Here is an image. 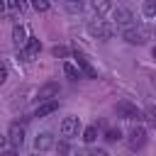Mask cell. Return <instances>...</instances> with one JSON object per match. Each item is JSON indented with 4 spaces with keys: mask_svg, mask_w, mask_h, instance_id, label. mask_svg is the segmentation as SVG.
<instances>
[{
    "mask_svg": "<svg viewBox=\"0 0 156 156\" xmlns=\"http://www.w3.org/2000/svg\"><path fill=\"white\" fill-rule=\"evenodd\" d=\"M88 32H90L93 37H98V39H110V37H112V27H110L100 15L88 22Z\"/></svg>",
    "mask_w": 156,
    "mask_h": 156,
    "instance_id": "cell-1",
    "label": "cell"
},
{
    "mask_svg": "<svg viewBox=\"0 0 156 156\" xmlns=\"http://www.w3.org/2000/svg\"><path fill=\"white\" fill-rule=\"evenodd\" d=\"M112 20H115V24H117L119 29H124V27H132V24H136V20H134L132 10H127L124 5H117V7L112 10Z\"/></svg>",
    "mask_w": 156,
    "mask_h": 156,
    "instance_id": "cell-2",
    "label": "cell"
},
{
    "mask_svg": "<svg viewBox=\"0 0 156 156\" xmlns=\"http://www.w3.org/2000/svg\"><path fill=\"white\" fill-rule=\"evenodd\" d=\"M122 37H124L129 44H144V41L149 39V32H146L144 27L132 24V27H124V29H122Z\"/></svg>",
    "mask_w": 156,
    "mask_h": 156,
    "instance_id": "cell-3",
    "label": "cell"
},
{
    "mask_svg": "<svg viewBox=\"0 0 156 156\" xmlns=\"http://www.w3.org/2000/svg\"><path fill=\"white\" fill-rule=\"evenodd\" d=\"M5 136H7V144H10L12 149H20V146L24 144V127H22L20 122H12Z\"/></svg>",
    "mask_w": 156,
    "mask_h": 156,
    "instance_id": "cell-4",
    "label": "cell"
},
{
    "mask_svg": "<svg viewBox=\"0 0 156 156\" xmlns=\"http://www.w3.org/2000/svg\"><path fill=\"white\" fill-rule=\"evenodd\" d=\"M115 112H117V117H122V119H139V117H141V112L136 110V105L124 102V100L115 105Z\"/></svg>",
    "mask_w": 156,
    "mask_h": 156,
    "instance_id": "cell-5",
    "label": "cell"
},
{
    "mask_svg": "<svg viewBox=\"0 0 156 156\" xmlns=\"http://www.w3.org/2000/svg\"><path fill=\"white\" fill-rule=\"evenodd\" d=\"M73 58H76V63H78V71H80L85 78H98L95 66H93V63H90V61H88V58H85L80 51H76V56H73Z\"/></svg>",
    "mask_w": 156,
    "mask_h": 156,
    "instance_id": "cell-6",
    "label": "cell"
},
{
    "mask_svg": "<svg viewBox=\"0 0 156 156\" xmlns=\"http://www.w3.org/2000/svg\"><path fill=\"white\" fill-rule=\"evenodd\" d=\"M78 127H80L78 117H63L61 124H58V132H61V136H76L78 134Z\"/></svg>",
    "mask_w": 156,
    "mask_h": 156,
    "instance_id": "cell-7",
    "label": "cell"
},
{
    "mask_svg": "<svg viewBox=\"0 0 156 156\" xmlns=\"http://www.w3.org/2000/svg\"><path fill=\"white\" fill-rule=\"evenodd\" d=\"M144 144H146V129H144V127H134V129L129 132V149L136 151V149H141Z\"/></svg>",
    "mask_w": 156,
    "mask_h": 156,
    "instance_id": "cell-8",
    "label": "cell"
},
{
    "mask_svg": "<svg viewBox=\"0 0 156 156\" xmlns=\"http://www.w3.org/2000/svg\"><path fill=\"white\" fill-rule=\"evenodd\" d=\"M58 110V102L51 98V100H41L39 105H37V110H34V117H46V115H54Z\"/></svg>",
    "mask_w": 156,
    "mask_h": 156,
    "instance_id": "cell-9",
    "label": "cell"
},
{
    "mask_svg": "<svg viewBox=\"0 0 156 156\" xmlns=\"http://www.w3.org/2000/svg\"><path fill=\"white\" fill-rule=\"evenodd\" d=\"M54 144H56V141H54V136H51L49 132H41V134L34 139V149H37V151H49V149H54Z\"/></svg>",
    "mask_w": 156,
    "mask_h": 156,
    "instance_id": "cell-10",
    "label": "cell"
},
{
    "mask_svg": "<svg viewBox=\"0 0 156 156\" xmlns=\"http://www.w3.org/2000/svg\"><path fill=\"white\" fill-rule=\"evenodd\" d=\"M56 95H58V83H54V80H49L39 88V100H51Z\"/></svg>",
    "mask_w": 156,
    "mask_h": 156,
    "instance_id": "cell-11",
    "label": "cell"
},
{
    "mask_svg": "<svg viewBox=\"0 0 156 156\" xmlns=\"http://www.w3.org/2000/svg\"><path fill=\"white\" fill-rule=\"evenodd\" d=\"M12 41H15V46L20 49V46H24V41H27V32H24V27L22 24H15L12 27Z\"/></svg>",
    "mask_w": 156,
    "mask_h": 156,
    "instance_id": "cell-12",
    "label": "cell"
},
{
    "mask_svg": "<svg viewBox=\"0 0 156 156\" xmlns=\"http://www.w3.org/2000/svg\"><path fill=\"white\" fill-rule=\"evenodd\" d=\"M98 136H100V134H98V124H90V127L83 129V141H85V144H93Z\"/></svg>",
    "mask_w": 156,
    "mask_h": 156,
    "instance_id": "cell-13",
    "label": "cell"
},
{
    "mask_svg": "<svg viewBox=\"0 0 156 156\" xmlns=\"http://www.w3.org/2000/svg\"><path fill=\"white\" fill-rule=\"evenodd\" d=\"M63 73H66L68 78H73V80H78V78L83 76V73L78 71V66H73L71 61H63Z\"/></svg>",
    "mask_w": 156,
    "mask_h": 156,
    "instance_id": "cell-14",
    "label": "cell"
},
{
    "mask_svg": "<svg viewBox=\"0 0 156 156\" xmlns=\"http://www.w3.org/2000/svg\"><path fill=\"white\" fill-rule=\"evenodd\" d=\"M90 5H93V10L98 15H105L110 10V0H90Z\"/></svg>",
    "mask_w": 156,
    "mask_h": 156,
    "instance_id": "cell-15",
    "label": "cell"
},
{
    "mask_svg": "<svg viewBox=\"0 0 156 156\" xmlns=\"http://www.w3.org/2000/svg\"><path fill=\"white\" fill-rule=\"evenodd\" d=\"M66 7H68V12H80L83 10V0H66Z\"/></svg>",
    "mask_w": 156,
    "mask_h": 156,
    "instance_id": "cell-16",
    "label": "cell"
},
{
    "mask_svg": "<svg viewBox=\"0 0 156 156\" xmlns=\"http://www.w3.org/2000/svg\"><path fill=\"white\" fill-rule=\"evenodd\" d=\"M105 139H107V141H119V139H122V132H119V129H107V132H105Z\"/></svg>",
    "mask_w": 156,
    "mask_h": 156,
    "instance_id": "cell-17",
    "label": "cell"
},
{
    "mask_svg": "<svg viewBox=\"0 0 156 156\" xmlns=\"http://www.w3.org/2000/svg\"><path fill=\"white\" fill-rule=\"evenodd\" d=\"M32 2V7L37 10V12H44V10H49V0H29Z\"/></svg>",
    "mask_w": 156,
    "mask_h": 156,
    "instance_id": "cell-18",
    "label": "cell"
},
{
    "mask_svg": "<svg viewBox=\"0 0 156 156\" xmlns=\"http://www.w3.org/2000/svg\"><path fill=\"white\" fill-rule=\"evenodd\" d=\"M141 10H144V15H146V17H154V12H156V5H154V0H146Z\"/></svg>",
    "mask_w": 156,
    "mask_h": 156,
    "instance_id": "cell-19",
    "label": "cell"
},
{
    "mask_svg": "<svg viewBox=\"0 0 156 156\" xmlns=\"http://www.w3.org/2000/svg\"><path fill=\"white\" fill-rule=\"evenodd\" d=\"M51 54H54L56 58H66V56H68L71 51H68L66 46H54V49H51Z\"/></svg>",
    "mask_w": 156,
    "mask_h": 156,
    "instance_id": "cell-20",
    "label": "cell"
},
{
    "mask_svg": "<svg viewBox=\"0 0 156 156\" xmlns=\"http://www.w3.org/2000/svg\"><path fill=\"white\" fill-rule=\"evenodd\" d=\"M7 80V63L5 61H0V85Z\"/></svg>",
    "mask_w": 156,
    "mask_h": 156,
    "instance_id": "cell-21",
    "label": "cell"
},
{
    "mask_svg": "<svg viewBox=\"0 0 156 156\" xmlns=\"http://www.w3.org/2000/svg\"><path fill=\"white\" fill-rule=\"evenodd\" d=\"M7 2H10L15 10H24V7H27V0H7Z\"/></svg>",
    "mask_w": 156,
    "mask_h": 156,
    "instance_id": "cell-22",
    "label": "cell"
},
{
    "mask_svg": "<svg viewBox=\"0 0 156 156\" xmlns=\"http://www.w3.org/2000/svg\"><path fill=\"white\" fill-rule=\"evenodd\" d=\"M54 146H56V144H54ZM56 149H58V151H61V154H66V151H68V144H66V141H61V144H58V146H56Z\"/></svg>",
    "mask_w": 156,
    "mask_h": 156,
    "instance_id": "cell-23",
    "label": "cell"
},
{
    "mask_svg": "<svg viewBox=\"0 0 156 156\" xmlns=\"http://www.w3.org/2000/svg\"><path fill=\"white\" fill-rule=\"evenodd\" d=\"M5 146H7V136H0V151H2Z\"/></svg>",
    "mask_w": 156,
    "mask_h": 156,
    "instance_id": "cell-24",
    "label": "cell"
},
{
    "mask_svg": "<svg viewBox=\"0 0 156 156\" xmlns=\"http://www.w3.org/2000/svg\"><path fill=\"white\" fill-rule=\"evenodd\" d=\"M5 7H7V2H5V0H0V15L5 12Z\"/></svg>",
    "mask_w": 156,
    "mask_h": 156,
    "instance_id": "cell-25",
    "label": "cell"
}]
</instances>
